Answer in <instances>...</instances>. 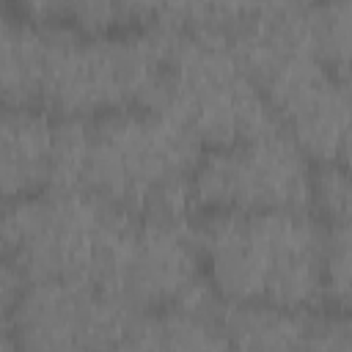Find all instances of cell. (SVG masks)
Here are the masks:
<instances>
[{"label": "cell", "instance_id": "6da1fadb", "mask_svg": "<svg viewBox=\"0 0 352 352\" xmlns=\"http://www.w3.org/2000/svg\"><path fill=\"white\" fill-rule=\"evenodd\" d=\"M195 236L206 283L223 302L289 311L324 302L327 226L314 212H206Z\"/></svg>", "mask_w": 352, "mask_h": 352}, {"label": "cell", "instance_id": "7a4b0ae2", "mask_svg": "<svg viewBox=\"0 0 352 352\" xmlns=\"http://www.w3.org/2000/svg\"><path fill=\"white\" fill-rule=\"evenodd\" d=\"M198 140L165 110L124 107L88 118L82 192L132 217L187 220Z\"/></svg>", "mask_w": 352, "mask_h": 352}, {"label": "cell", "instance_id": "3957f363", "mask_svg": "<svg viewBox=\"0 0 352 352\" xmlns=\"http://www.w3.org/2000/svg\"><path fill=\"white\" fill-rule=\"evenodd\" d=\"M135 217L96 195L44 190L0 209V250L30 280L113 289Z\"/></svg>", "mask_w": 352, "mask_h": 352}, {"label": "cell", "instance_id": "277c9868", "mask_svg": "<svg viewBox=\"0 0 352 352\" xmlns=\"http://www.w3.org/2000/svg\"><path fill=\"white\" fill-rule=\"evenodd\" d=\"M41 107L69 118H96L124 107H160L168 30L88 36L66 25H44Z\"/></svg>", "mask_w": 352, "mask_h": 352}, {"label": "cell", "instance_id": "5b68a950", "mask_svg": "<svg viewBox=\"0 0 352 352\" xmlns=\"http://www.w3.org/2000/svg\"><path fill=\"white\" fill-rule=\"evenodd\" d=\"M157 110L173 116L201 148L228 146L278 126L261 88L231 47L217 36L187 30H168Z\"/></svg>", "mask_w": 352, "mask_h": 352}, {"label": "cell", "instance_id": "8992f818", "mask_svg": "<svg viewBox=\"0 0 352 352\" xmlns=\"http://www.w3.org/2000/svg\"><path fill=\"white\" fill-rule=\"evenodd\" d=\"M314 162L280 129L204 148L192 176V206L204 212H311Z\"/></svg>", "mask_w": 352, "mask_h": 352}, {"label": "cell", "instance_id": "52a82bcc", "mask_svg": "<svg viewBox=\"0 0 352 352\" xmlns=\"http://www.w3.org/2000/svg\"><path fill=\"white\" fill-rule=\"evenodd\" d=\"M11 319L19 352H107L140 314L99 286L30 280Z\"/></svg>", "mask_w": 352, "mask_h": 352}, {"label": "cell", "instance_id": "ba28073f", "mask_svg": "<svg viewBox=\"0 0 352 352\" xmlns=\"http://www.w3.org/2000/svg\"><path fill=\"white\" fill-rule=\"evenodd\" d=\"M110 292L138 314H160L209 297L212 289L204 275L201 248L190 217H135Z\"/></svg>", "mask_w": 352, "mask_h": 352}, {"label": "cell", "instance_id": "9c48e42d", "mask_svg": "<svg viewBox=\"0 0 352 352\" xmlns=\"http://www.w3.org/2000/svg\"><path fill=\"white\" fill-rule=\"evenodd\" d=\"M278 126L314 165L341 162L349 154V88L316 55H300L258 82Z\"/></svg>", "mask_w": 352, "mask_h": 352}, {"label": "cell", "instance_id": "30bf717a", "mask_svg": "<svg viewBox=\"0 0 352 352\" xmlns=\"http://www.w3.org/2000/svg\"><path fill=\"white\" fill-rule=\"evenodd\" d=\"M52 126L44 107L0 104V209L50 187Z\"/></svg>", "mask_w": 352, "mask_h": 352}, {"label": "cell", "instance_id": "8fae6325", "mask_svg": "<svg viewBox=\"0 0 352 352\" xmlns=\"http://www.w3.org/2000/svg\"><path fill=\"white\" fill-rule=\"evenodd\" d=\"M47 30L14 8L0 22V104L41 107Z\"/></svg>", "mask_w": 352, "mask_h": 352}, {"label": "cell", "instance_id": "7c38bea8", "mask_svg": "<svg viewBox=\"0 0 352 352\" xmlns=\"http://www.w3.org/2000/svg\"><path fill=\"white\" fill-rule=\"evenodd\" d=\"M220 324L231 352H302L308 311L261 302H223Z\"/></svg>", "mask_w": 352, "mask_h": 352}, {"label": "cell", "instance_id": "4fadbf2b", "mask_svg": "<svg viewBox=\"0 0 352 352\" xmlns=\"http://www.w3.org/2000/svg\"><path fill=\"white\" fill-rule=\"evenodd\" d=\"M151 322L162 352H231L214 294L190 305L160 311Z\"/></svg>", "mask_w": 352, "mask_h": 352}, {"label": "cell", "instance_id": "5bb4252c", "mask_svg": "<svg viewBox=\"0 0 352 352\" xmlns=\"http://www.w3.org/2000/svg\"><path fill=\"white\" fill-rule=\"evenodd\" d=\"M349 19H352V6L346 0L316 3L319 55L341 77H346V66H349Z\"/></svg>", "mask_w": 352, "mask_h": 352}, {"label": "cell", "instance_id": "9a60e30c", "mask_svg": "<svg viewBox=\"0 0 352 352\" xmlns=\"http://www.w3.org/2000/svg\"><path fill=\"white\" fill-rule=\"evenodd\" d=\"M349 173L346 165L341 162H327V165H314V182H311V206L316 209L314 214L324 223H349Z\"/></svg>", "mask_w": 352, "mask_h": 352}, {"label": "cell", "instance_id": "2e32d148", "mask_svg": "<svg viewBox=\"0 0 352 352\" xmlns=\"http://www.w3.org/2000/svg\"><path fill=\"white\" fill-rule=\"evenodd\" d=\"M324 302L338 311H346V305H349V223L327 226Z\"/></svg>", "mask_w": 352, "mask_h": 352}, {"label": "cell", "instance_id": "e0dca14e", "mask_svg": "<svg viewBox=\"0 0 352 352\" xmlns=\"http://www.w3.org/2000/svg\"><path fill=\"white\" fill-rule=\"evenodd\" d=\"M346 311L327 308L322 314H308L305 349L302 352H352Z\"/></svg>", "mask_w": 352, "mask_h": 352}, {"label": "cell", "instance_id": "ac0fdd59", "mask_svg": "<svg viewBox=\"0 0 352 352\" xmlns=\"http://www.w3.org/2000/svg\"><path fill=\"white\" fill-rule=\"evenodd\" d=\"M28 289L25 272L0 250V314H11Z\"/></svg>", "mask_w": 352, "mask_h": 352}, {"label": "cell", "instance_id": "d6986e66", "mask_svg": "<svg viewBox=\"0 0 352 352\" xmlns=\"http://www.w3.org/2000/svg\"><path fill=\"white\" fill-rule=\"evenodd\" d=\"M107 352H162L154 322L151 319H138V324L126 336H121Z\"/></svg>", "mask_w": 352, "mask_h": 352}, {"label": "cell", "instance_id": "ffe728a7", "mask_svg": "<svg viewBox=\"0 0 352 352\" xmlns=\"http://www.w3.org/2000/svg\"><path fill=\"white\" fill-rule=\"evenodd\" d=\"M0 352H19L11 314H0Z\"/></svg>", "mask_w": 352, "mask_h": 352}]
</instances>
